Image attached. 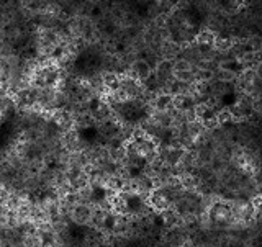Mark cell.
I'll return each mask as SVG.
<instances>
[{"label": "cell", "instance_id": "obj_1", "mask_svg": "<svg viewBox=\"0 0 262 247\" xmlns=\"http://www.w3.org/2000/svg\"><path fill=\"white\" fill-rule=\"evenodd\" d=\"M208 218L210 223L218 228H231L233 226V210L231 205L226 200H218L211 205L208 210Z\"/></svg>", "mask_w": 262, "mask_h": 247}, {"label": "cell", "instance_id": "obj_2", "mask_svg": "<svg viewBox=\"0 0 262 247\" xmlns=\"http://www.w3.org/2000/svg\"><path fill=\"white\" fill-rule=\"evenodd\" d=\"M252 71H254V74H256L257 82H262V59H259V62L254 65Z\"/></svg>", "mask_w": 262, "mask_h": 247}]
</instances>
